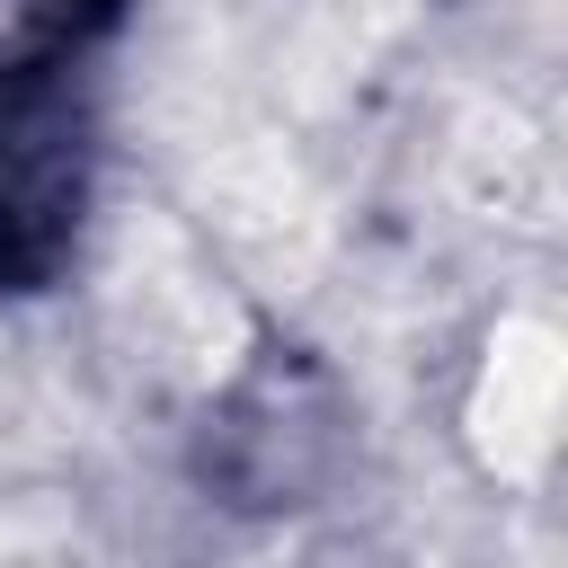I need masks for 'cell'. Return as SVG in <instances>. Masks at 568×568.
<instances>
[{
    "mask_svg": "<svg viewBox=\"0 0 568 568\" xmlns=\"http://www.w3.org/2000/svg\"><path fill=\"white\" fill-rule=\"evenodd\" d=\"M115 0H27V44L0 62V293H44L89 204L80 53Z\"/></svg>",
    "mask_w": 568,
    "mask_h": 568,
    "instance_id": "obj_1",
    "label": "cell"
}]
</instances>
